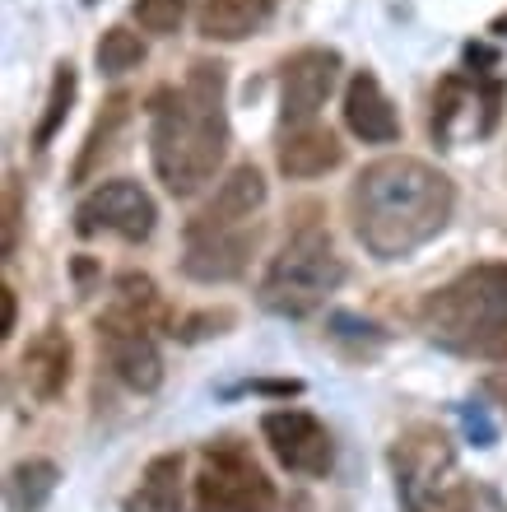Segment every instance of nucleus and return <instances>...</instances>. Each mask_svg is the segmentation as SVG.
<instances>
[{
	"mask_svg": "<svg viewBox=\"0 0 507 512\" xmlns=\"http://www.w3.org/2000/svg\"><path fill=\"white\" fill-rule=\"evenodd\" d=\"M456 191L447 173L424 159H377L349 187V224L363 252L377 261H401L433 243L452 219Z\"/></svg>",
	"mask_w": 507,
	"mask_h": 512,
	"instance_id": "1",
	"label": "nucleus"
},
{
	"mask_svg": "<svg viewBox=\"0 0 507 512\" xmlns=\"http://www.w3.org/2000/svg\"><path fill=\"white\" fill-rule=\"evenodd\" d=\"M224 94L228 70L219 61H196L177 89H159L149 103V154L173 196H196L219 173L228 154Z\"/></svg>",
	"mask_w": 507,
	"mask_h": 512,
	"instance_id": "2",
	"label": "nucleus"
},
{
	"mask_svg": "<svg viewBox=\"0 0 507 512\" xmlns=\"http://www.w3.org/2000/svg\"><path fill=\"white\" fill-rule=\"evenodd\" d=\"M419 322L438 350L507 364V266L484 261V266L461 270L456 280L428 294Z\"/></svg>",
	"mask_w": 507,
	"mask_h": 512,
	"instance_id": "3",
	"label": "nucleus"
},
{
	"mask_svg": "<svg viewBox=\"0 0 507 512\" xmlns=\"http://www.w3.org/2000/svg\"><path fill=\"white\" fill-rule=\"evenodd\" d=\"M391 475L401 512H475V494L461 475L456 447L438 424H410L391 443Z\"/></svg>",
	"mask_w": 507,
	"mask_h": 512,
	"instance_id": "4",
	"label": "nucleus"
},
{
	"mask_svg": "<svg viewBox=\"0 0 507 512\" xmlns=\"http://www.w3.org/2000/svg\"><path fill=\"white\" fill-rule=\"evenodd\" d=\"M340 284H345V261L331 247L326 229L303 224L261 275V308L275 317H307Z\"/></svg>",
	"mask_w": 507,
	"mask_h": 512,
	"instance_id": "5",
	"label": "nucleus"
},
{
	"mask_svg": "<svg viewBox=\"0 0 507 512\" xmlns=\"http://www.w3.org/2000/svg\"><path fill=\"white\" fill-rule=\"evenodd\" d=\"M196 512H275V485L247 447L224 438L201 452Z\"/></svg>",
	"mask_w": 507,
	"mask_h": 512,
	"instance_id": "6",
	"label": "nucleus"
},
{
	"mask_svg": "<svg viewBox=\"0 0 507 512\" xmlns=\"http://www.w3.org/2000/svg\"><path fill=\"white\" fill-rule=\"evenodd\" d=\"M187 252H182V270L201 284H228L238 280L247 261L256 252V219H228L205 205L201 215L187 224Z\"/></svg>",
	"mask_w": 507,
	"mask_h": 512,
	"instance_id": "7",
	"label": "nucleus"
},
{
	"mask_svg": "<svg viewBox=\"0 0 507 512\" xmlns=\"http://www.w3.org/2000/svg\"><path fill=\"white\" fill-rule=\"evenodd\" d=\"M98 340H103V354H107V364H112V373H117L126 387L159 391L163 354H159V345H154V322H149V317L112 303V308L98 317Z\"/></svg>",
	"mask_w": 507,
	"mask_h": 512,
	"instance_id": "8",
	"label": "nucleus"
},
{
	"mask_svg": "<svg viewBox=\"0 0 507 512\" xmlns=\"http://www.w3.org/2000/svg\"><path fill=\"white\" fill-rule=\"evenodd\" d=\"M154 219H159L154 196H149L140 182L117 177V182H103V187H94L84 196L80 210H75V229H80L84 238L117 233L126 243H145L149 233H154Z\"/></svg>",
	"mask_w": 507,
	"mask_h": 512,
	"instance_id": "9",
	"label": "nucleus"
},
{
	"mask_svg": "<svg viewBox=\"0 0 507 512\" xmlns=\"http://www.w3.org/2000/svg\"><path fill=\"white\" fill-rule=\"evenodd\" d=\"M335 80H340V52H331V47H303V52H294L280 70V122L312 126L321 103L331 98Z\"/></svg>",
	"mask_w": 507,
	"mask_h": 512,
	"instance_id": "10",
	"label": "nucleus"
},
{
	"mask_svg": "<svg viewBox=\"0 0 507 512\" xmlns=\"http://www.w3.org/2000/svg\"><path fill=\"white\" fill-rule=\"evenodd\" d=\"M261 433H266L270 452H275V461H280L284 471L307 475V480L331 471L335 443L317 415H307V410H270L261 419Z\"/></svg>",
	"mask_w": 507,
	"mask_h": 512,
	"instance_id": "11",
	"label": "nucleus"
},
{
	"mask_svg": "<svg viewBox=\"0 0 507 512\" xmlns=\"http://www.w3.org/2000/svg\"><path fill=\"white\" fill-rule=\"evenodd\" d=\"M345 126L359 135L363 145H391L401 140V117L391 108V98L382 94L373 70H359L345 89Z\"/></svg>",
	"mask_w": 507,
	"mask_h": 512,
	"instance_id": "12",
	"label": "nucleus"
},
{
	"mask_svg": "<svg viewBox=\"0 0 507 512\" xmlns=\"http://www.w3.org/2000/svg\"><path fill=\"white\" fill-rule=\"evenodd\" d=\"M345 159V145L335 140V131L326 126H284L280 135V173L284 177H321L340 168Z\"/></svg>",
	"mask_w": 507,
	"mask_h": 512,
	"instance_id": "13",
	"label": "nucleus"
},
{
	"mask_svg": "<svg viewBox=\"0 0 507 512\" xmlns=\"http://www.w3.org/2000/svg\"><path fill=\"white\" fill-rule=\"evenodd\" d=\"M70 382V340L61 326H47L24 350V387L38 401H56Z\"/></svg>",
	"mask_w": 507,
	"mask_h": 512,
	"instance_id": "14",
	"label": "nucleus"
},
{
	"mask_svg": "<svg viewBox=\"0 0 507 512\" xmlns=\"http://www.w3.org/2000/svg\"><path fill=\"white\" fill-rule=\"evenodd\" d=\"M275 14V0H205L196 14L201 38L210 42H242Z\"/></svg>",
	"mask_w": 507,
	"mask_h": 512,
	"instance_id": "15",
	"label": "nucleus"
},
{
	"mask_svg": "<svg viewBox=\"0 0 507 512\" xmlns=\"http://www.w3.org/2000/svg\"><path fill=\"white\" fill-rule=\"evenodd\" d=\"M126 512H182V452H163L145 466Z\"/></svg>",
	"mask_w": 507,
	"mask_h": 512,
	"instance_id": "16",
	"label": "nucleus"
},
{
	"mask_svg": "<svg viewBox=\"0 0 507 512\" xmlns=\"http://www.w3.org/2000/svg\"><path fill=\"white\" fill-rule=\"evenodd\" d=\"M126 117H131V98H126V94H112L103 103V112H98V122H94V131H89V140H84V154H80V163H75V182H84V177L98 168V159H103L107 149H112L117 131L126 126Z\"/></svg>",
	"mask_w": 507,
	"mask_h": 512,
	"instance_id": "17",
	"label": "nucleus"
},
{
	"mask_svg": "<svg viewBox=\"0 0 507 512\" xmlns=\"http://www.w3.org/2000/svg\"><path fill=\"white\" fill-rule=\"evenodd\" d=\"M56 480H61V471H56L52 461H42V457L19 461L10 471V508L14 512H38L42 503L52 499Z\"/></svg>",
	"mask_w": 507,
	"mask_h": 512,
	"instance_id": "18",
	"label": "nucleus"
},
{
	"mask_svg": "<svg viewBox=\"0 0 507 512\" xmlns=\"http://www.w3.org/2000/svg\"><path fill=\"white\" fill-rule=\"evenodd\" d=\"M75 89H80V75H75V66H70V61H66V66H56L52 94H47V112H42L38 131H33V145H38V149L52 145V135L66 126L70 108H75Z\"/></svg>",
	"mask_w": 507,
	"mask_h": 512,
	"instance_id": "19",
	"label": "nucleus"
},
{
	"mask_svg": "<svg viewBox=\"0 0 507 512\" xmlns=\"http://www.w3.org/2000/svg\"><path fill=\"white\" fill-rule=\"evenodd\" d=\"M145 61V42L131 28H107L103 42H98V70L103 75H126Z\"/></svg>",
	"mask_w": 507,
	"mask_h": 512,
	"instance_id": "20",
	"label": "nucleus"
},
{
	"mask_svg": "<svg viewBox=\"0 0 507 512\" xmlns=\"http://www.w3.org/2000/svg\"><path fill=\"white\" fill-rule=\"evenodd\" d=\"M182 14H187V0H135V19L145 33H177L182 24Z\"/></svg>",
	"mask_w": 507,
	"mask_h": 512,
	"instance_id": "21",
	"label": "nucleus"
},
{
	"mask_svg": "<svg viewBox=\"0 0 507 512\" xmlns=\"http://www.w3.org/2000/svg\"><path fill=\"white\" fill-rule=\"evenodd\" d=\"M19 177H5V238H0V252L14 256V243H19Z\"/></svg>",
	"mask_w": 507,
	"mask_h": 512,
	"instance_id": "22",
	"label": "nucleus"
},
{
	"mask_svg": "<svg viewBox=\"0 0 507 512\" xmlns=\"http://www.w3.org/2000/svg\"><path fill=\"white\" fill-rule=\"evenodd\" d=\"M0 294H5V317H0V336H14V289L5 284Z\"/></svg>",
	"mask_w": 507,
	"mask_h": 512,
	"instance_id": "23",
	"label": "nucleus"
},
{
	"mask_svg": "<svg viewBox=\"0 0 507 512\" xmlns=\"http://www.w3.org/2000/svg\"><path fill=\"white\" fill-rule=\"evenodd\" d=\"M489 387L498 391V401H503V410H507V378H494V382H489Z\"/></svg>",
	"mask_w": 507,
	"mask_h": 512,
	"instance_id": "24",
	"label": "nucleus"
},
{
	"mask_svg": "<svg viewBox=\"0 0 507 512\" xmlns=\"http://www.w3.org/2000/svg\"><path fill=\"white\" fill-rule=\"evenodd\" d=\"M494 33H498V38H507V14H498V19H494Z\"/></svg>",
	"mask_w": 507,
	"mask_h": 512,
	"instance_id": "25",
	"label": "nucleus"
}]
</instances>
